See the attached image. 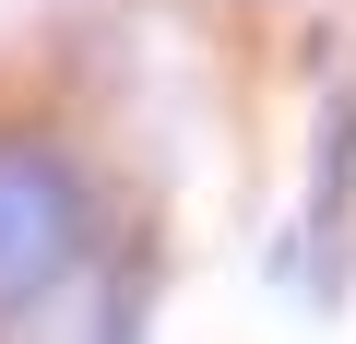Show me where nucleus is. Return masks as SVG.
Returning <instances> with one entry per match:
<instances>
[{
	"instance_id": "f257e3e1",
	"label": "nucleus",
	"mask_w": 356,
	"mask_h": 344,
	"mask_svg": "<svg viewBox=\"0 0 356 344\" xmlns=\"http://www.w3.org/2000/svg\"><path fill=\"white\" fill-rule=\"evenodd\" d=\"M95 238H107V190L83 179V154L0 119V332L72 320V285L95 273Z\"/></svg>"
}]
</instances>
